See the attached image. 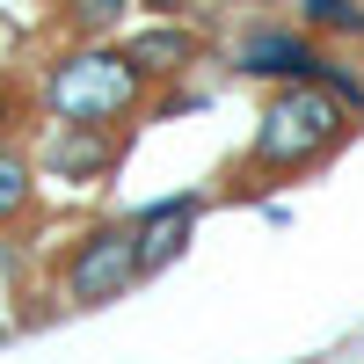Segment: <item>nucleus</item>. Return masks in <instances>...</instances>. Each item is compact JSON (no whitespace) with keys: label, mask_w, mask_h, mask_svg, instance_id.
<instances>
[{"label":"nucleus","mask_w":364,"mask_h":364,"mask_svg":"<svg viewBox=\"0 0 364 364\" xmlns=\"http://www.w3.org/2000/svg\"><path fill=\"white\" fill-rule=\"evenodd\" d=\"M51 109L66 124H109L139 102V58H117V51H73L51 66Z\"/></svg>","instance_id":"nucleus-1"},{"label":"nucleus","mask_w":364,"mask_h":364,"mask_svg":"<svg viewBox=\"0 0 364 364\" xmlns=\"http://www.w3.org/2000/svg\"><path fill=\"white\" fill-rule=\"evenodd\" d=\"M343 132V109L321 95V87H284L277 102L262 109V132H255V154L269 168H299V161H314L328 139Z\"/></svg>","instance_id":"nucleus-2"},{"label":"nucleus","mask_w":364,"mask_h":364,"mask_svg":"<svg viewBox=\"0 0 364 364\" xmlns=\"http://www.w3.org/2000/svg\"><path fill=\"white\" fill-rule=\"evenodd\" d=\"M132 277H139V233H124V226H102L95 240H80V255L66 262V291L80 299V306L117 299Z\"/></svg>","instance_id":"nucleus-3"},{"label":"nucleus","mask_w":364,"mask_h":364,"mask_svg":"<svg viewBox=\"0 0 364 364\" xmlns=\"http://www.w3.org/2000/svg\"><path fill=\"white\" fill-rule=\"evenodd\" d=\"M240 66H248V73H321L328 58L306 51L299 37H284V29H255L248 51H240Z\"/></svg>","instance_id":"nucleus-4"},{"label":"nucleus","mask_w":364,"mask_h":364,"mask_svg":"<svg viewBox=\"0 0 364 364\" xmlns=\"http://www.w3.org/2000/svg\"><path fill=\"white\" fill-rule=\"evenodd\" d=\"M182 240H190V204H161V211H146V226H139V269L175 262Z\"/></svg>","instance_id":"nucleus-5"},{"label":"nucleus","mask_w":364,"mask_h":364,"mask_svg":"<svg viewBox=\"0 0 364 364\" xmlns=\"http://www.w3.org/2000/svg\"><path fill=\"white\" fill-rule=\"evenodd\" d=\"M102 161H109V146L95 139V124H73V139L51 146V168L58 175H87V168H102Z\"/></svg>","instance_id":"nucleus-6"},{"label":"nucleus","mask_w":364,"mask_h":364,"mask_svg":"<svg viewBox=\"0 0 364 364\" xmlns=\"http://www.w3.org/2000/svg\"><path fill=\"white\" fill-rule=\"evenodd\" d=\"M132 58L146 73H175L182 58H190V37H182V29H146V37L132 44Z\"/></svg>","instance_id":"nucleus-7"},{"label":"nucleus","mask_w":364,"mask_h":364,"mask_svg":"<svg viewBox=\"0 0 364 364\" xmlns=\"http://www.w3.org/2000/svg\"><path fill=\"white\" fill-rule=\"evenodd\" d=\"M22 204H29V161L15 146H0V219H15Z\"/></svg>","instance_id":"nucleus-8"},{"label":"nucleus","mask_w":364,"mask_h":364,"mask_svg":"<svg viewBox=\"0 0 364 364\" xmlns=\"http://www.w3.org/2000/svg\"><path fill=\"white\" fill-rule=\"evenodd\" d=\"M132 15V0H73V22L80 29H109V22H124Z\"/></svg>","instance_id":"nucleus-9"},{"label":"nucleus","mask_w":364,"mask_h":364,"mask_svg":"<svg viewBox=\"0 0 364 364\" xmlns=\"http://www.w3.org/2000/svg\"><path fill=\"white\" fill-rule=\"evenodd\" d=\"M299 8H306L314 22H336V29H364V15L350 8V0H299Z\"/></svg>","instance_id":"nucleus-10"},{"label":"nucleus","mask_w":364,"mask_h":364,"mask_svg":"<svg viewBox=\"0 0 364 364\" xmlns=\"http://www.w3.org/2000/svg\"><path fill=\"white\" fill-rule=\"evenodd\" d=\"M0 132H8V95H0Z\"/></svg>","instance_id":"nucleus-11"}]
</instances>
